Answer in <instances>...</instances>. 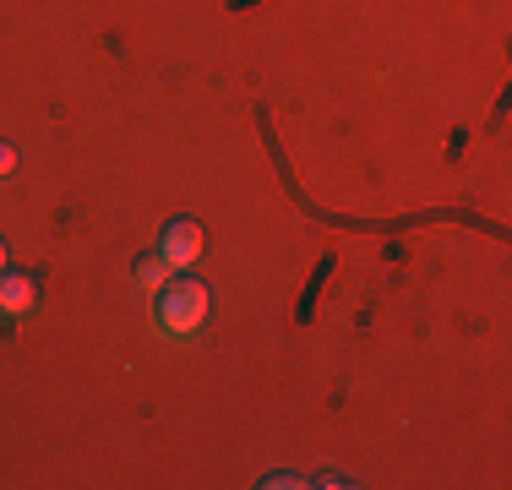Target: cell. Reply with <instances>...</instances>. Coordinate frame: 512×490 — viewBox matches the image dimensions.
<instances>
[{
  "instance_id": "6da1fadb",
  "label": "cell",
  "mask_w": 512,
  "mask_h": 490,
  "mask_svg": "<svg viewBox=\"0 0 512 490\" xmlns=\"http://www.w3.org/2000/svg\"><path fill=\"white\" fill-rule=\"evenodd\" d=\"M153 300H158V327H164L169 338L202 327V316H207V284H197V278H186V273H175Z\"/></svg>"
},
{
  "instance_id": "7a4b0ae2",
  "label": "cell",
  "mask_w": 512,
  "mask_h": 490,
  "mask_svg": "<svg viewBox=\"0 0 512 490\" xmlns=\"http://www.w3.org/2000/svg\"><path fill=\"white\" fill-rule=\"evenodd\" d=\"M202 224L197 218H175V224H164V235H158V256L164 262H175V267H191L202 256Z\"/></svg>"
},
{
  "instance_id": "3957f363",
  "label": "cell",
  "mask_w": 512,
  "mask_h": 490,
  "mask_svg": "<svg viewBox=\"0 0 512 490\" xmlns=\"http://www.w3.org/2000/svg\"><path fill=\"white\" fill-rule=\"evenodd\" d=\"M33 305H39V284H33L28 273H0V316H28Z\"/></svg>"
},
{
  "instance_id": "277c9868",
  "label": "cell",
  "mask_w": 512,
  "mask_h": 490,
  "mask_svg": "<svg viewBox=\"0 0 512 490\" xmlns=\"http://www.w3.org/2000/svg\"><path fill=\"white\" fill-rule=\"evenodd\" d=\"M131 273H137V284L148 289V294H158V289L169 284V278L180 273V267H175V262H164V256L153 251V256H137V267H131Z\"/></svg>"
},
{
  "instance_id": "5b68a950",
  "label": "cell",
  "mask_w": 512,
  "mask_h": 490,
  "mask_svg": "<svg viewBox=\"0 0 512 490\" xmlns=\"http://www.w3.org/2000/svg\"><path fill=\"white\" fill-rule=\"evenodd\" d=\"M11 164H17V153H11L6 142H0V175H11Z\"/></svg>"
},
{
  "instance_id": "8992f818",
  "label": "cell",
  "mask_w": 512,
  "mask_h": 490,
  "mask_svg": "<svg viewBox=\"0 0 512 490\" xmlns=\"http://www.w3.org/2000/svg\"><path fill=\"white\" fill-rule=\"evenodd\" d=\"M0 273H6V240H0Z\"/></svg>"
}]
</instances>
